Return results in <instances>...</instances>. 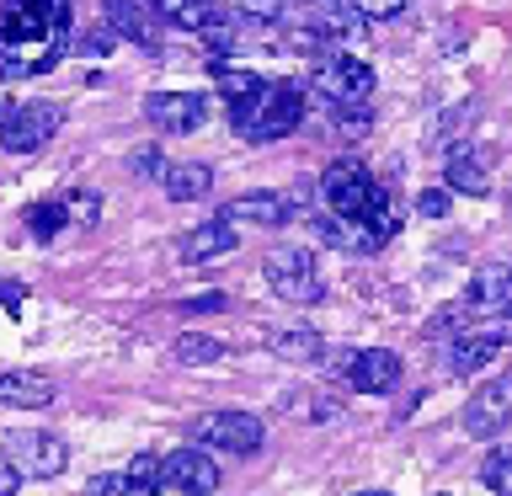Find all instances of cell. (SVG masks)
<instances>
[{
    "label": "cell",
    "instance_id": "cell-25",
    "mask_svg": "<svg viewBox=\"0 0 512 496\" xmlns=\"http://www.w3.org/2000/svg\"><path fill=\"white\" fill-rule=\"evenodd\" d=\"M91 496H160V486H155V480H134L128 470H118V475H96Z\"/></svg>",
    "mask_w": 512,
    "mask_h": 496
},
{
    "label": "cell",
    "instance_id": "cell-7",
    "mask_svg": "<svg viewBox=\"0 0 512 496\" xmlns=\"http://www.w3.org/2000/svg\"><path fill=\"white\" fill-rule=\"evenodd\" d=\"M315 91L331 107H363L374 96V70L352 54H326V59H315Z\"/></svg>",
    "mask_w": 512,
    "mask_h": 496
},
{
    "label": "cell",
    "instance_id": "cell-6",
    "mask_svg": "<svg viewBox=\"0 0 512 496\" xmlns=\"http://www.w3.org/2000/svg\"><path fill=\"white\" fill-rule=\"evenodd\" d=\"M262 438H267L262 416H251V411H208L192 422V443L219 448V454H256Z\"/></svg>",
    "mask_w": 512,
    "mask_h": 496
},
{
    "label": "cell",
    "instance_id": "cell-28",
    "mask_svg": "<svg viewBox=\"0 0 512 496\" xmlns=\"http://www.w3.org/2000/svg\"><path fill=\"white\" fill-rule=\"evenodd\" d=\"M64 224H70V214H64V203H38V208L27 214V230L38 235V240H54V235L64 230Z\"/></svg>",
    "mask_w": 512,
    "mask_h": 496
},
{
    "label": "cell",
    "instance_id": "cell-42",
    "mask_svg": "<svg viewBox=\"0 0 512 496\" xmlns=\"http://www.w3.org/2000/svg\"><path fill=\"white\" fill-rule=\"evenodd\" d=\"M352 496H390V491H352Z\"/></svg>",
    "mask_w": 512,
    "mask_h": 496
},
{
    "label": "cell",
    "instance_id": "cell-40",
    "mask_svg": "<svg viewBox=\"0 0 512 496\" xmlns=\"http://www.w3.org/2000/svg\"><path fill=\"white\" fill-rule=\"evenodd\" d=\"M496 336H502V342H512V304L502 310V320H496Z\"/></svg>",
    "mask_w": 512,
    "mask_h": 496
},
{
    "label": "cell",
    "instance_id": "cell-19",
    "mask_svg": "<svg viewBox=\"0 0 512 496\" xmlns=\"http://www.w3.org/2000/svg\"><path fill=\"white\" fill-rule=\"evenodd\" d=\"M496 352H502V336L496 331H464V336H454V347H448V374L470 379L480 368H491Z\"/></svg>",
    "mask_w": 512,
    "mask_h": 496
},
{
    "label": "cell",
    "instance_id": "cell-20",
    "mask_svg": "<svg viewBox=\"0 0 512 496\" xmlns=\"http://www.w3.org/2000/svg\"><path fill=\"white\" fill-rule=\"evenodd\" d=\"M208 187H214V166H203V160H171L166 166V192L176 203H198L208 198Z\"/></svg>",
    "mask_w": 512,
    "mask_h": 496
},
{
    "label": "cell",
    "instance_id": "cell-33",
    "mask_svg": "<svg viewBox=\"0 0 512 496\" xmlns=\"http://www.w3.org/2000/svg\"><path fill=\"white\" fill-rule=\"evenodd\" d=\"M240 16H251V22H278V16L288 11V0H235Z\"/></svg>",
    "mask_w": 512,
    "mask_h": 496
},
{
    "label": "cell",
    "instance_id": "cell-31",
    "mask_svg": "<svg viewBox=\"0 0 512 496\" xmlns=\"http://www.w3.org/2000/svg\"><path fill=\"white\" fill-rule=\"evenodd\" d=\"M96 192H75V198H64V214H70V224H80V230H91L96 224Z\"/></svg>",
    "mask_w": 512,
    "mask_h": 496
},
{
    "label": "cell",
    "instance_id": "cell-39",
    "mask_svg": "<svg viewBox=\"0 0 512 496\" xmlns=\"http://www.w3.org/2000/svg\"><path fill=\"white\" fill-rule=\"evenodd\" d=\"M16 486H22V475H16L11 464H0V496H16Z\"/></svg>",
    "mask_w": 512,
    "mask_h": 496
},
{
    "label": "cell",
    "instance_id": "cell-13",
    "mask_svg": "<svg viewBox=\"0 0 512 496\" xmlns=\"http://www.w3.org/2000/svg\"><path fill=\"white\" fill-rule=\"evenodd\" d=\"M294 214V203L283 192H240V198L224 203V219L230 224H256V230H278Z\"/></svg>",
    "mask_w": 512,
    "mask_h": 496
},
{
    "label": "cell",
    "instance_id": "cell-4",
    "mask_svg": "<svg viewBox=\"0 0 512 496\" xmlns=\"http://www.w3.org/2000/svg\"><path fill=\"white\" fill-rule=\"evenodd\" d=\"M0 459H6L22 480H54V475H64V464H70V448H64L59 432H11V438L0 443Z\"/></svg>",
    "mask_w": 512,
    "mask_h": 496
},
{
    "label": "cell",
    "instance_id": "cell-21",
    "mask_svg": "<svg viewBox=\"0 0 512 496\" xmlns=\"http://www.w3.org/2000/svg\"><path fill=\"white\" fill-rule=\"evenodd\" d=\"M155 16H166L171 27H182V32H203L208 22H214V0H144Z\"/></svg>",
    "mask_w": 512,
    "mask_h": 496
},
{
    "label": "cell",
    "instance_id": "cell-11",
    "mask_svg": "<svg viewBox=\"0 0 512 496\" xmlns=\"http://www.w3.org/2000/svg\"><path fill=\"white\" fill-rule=\"evenodd\" d=\"M347 384H352V390H363V395H390L395 384H400V358H395L390 347H363V352H352Z\"/></svg>",
    "mask_w": 512,
    "mask_h": 496
},
{
    "label": "cell",
    "instance_id": "cell-9",
    "mask_svg": "<svg viewBox=\"0 0 512 496\" xmlns=\"http://www.w3.org/2000/svg\"><path fill=\"white\" fill-rule=\"evenodd\" d=\"M59 123H64V112L54 102H16L0 144H6L11 155H32V150H43V144L59 134Z\"/></svg>",
    "mask_w": 512,
    "mask_h": 496
},
{
    "label": "cell",
    "instance_id": "cell-1",
    "mask_svg": "<svg viewBox=\"0 0 512 496\" xmlns=\"http://www.w3.org/2000/svg\"><path fill=\"white\" fill-rule=\"evenodd\" d=\"M235 118V134L240 139H251V144H272V139H288L294 128L304 123V91L299 86H288V80H278V86H267L251 96L246 107H235L230 112Z\"/></svg>",
    "mask_w": 512,
    "mask_h": 496
},
{
    "label": "cell",
    "instance_id": "cell-18",
    "mask_svg": "<svg viewBox=\"0 0 512 496\" xmlns=\"http://www.w3.org/2000/svg\"><path fill=\"white\" fill-rule=\"evenodd\" d=\"M448 192H470V198H486L491 192V155L486 150H448Z\"/></svg>",
    "mask_w": 512,
    "mask_h": 496
},
{
    "label": "cell",
    "instance_id": "cell-24",
    "mask_svg": "<svg viewBox=\"0 0 512 496\" xmlns=\"http://www.w3.org/2000/svg\"><path fill=\"white\" fill-rule=\"evenodd\" d=\"M368 128H374V112H368V102H363V107H336V112H331V139H342V144L368 139Z\"/></svg>",
    "mask_w": 512,
    "mask_h": 496
},
{
    "label": "cell",
    "instance_id": "cell-22",
    "mask_svg": "<svg viewBox=\"0 0 512 496\" xmlns=\"http://www.w3.org/2000/svg\"><path fill=\"white\" fill-rule=\"evenodd\" d=\"M272 352H278L283 363H315L320 352H326V342H320V331H310V326H294V331H278L267 342Z\"/></svg>",
    "mask_w": 512,
    "mask_h": 496
},
{
    "label": "cell",
    "instance_id": "cell-15",
    "mask_svg": "<svg viewBox=\"0 0 512 496\" xmlns=\"http://www.w3.org/2000/svg\"><path fill=\"white\" fill-rule=\"evenodd\" d=\"M464 304L470 315H486V310H507L512 304V262H486L464 288Z\"/></svg>",
    "mask_w": 512,
    "mask_h": 496
},
{
    "label": "cell",
    "instance_id": "cell-3",
    "mask_svg": "<svg viewBox=\"0 0 512 496\" xmlns=\"http://www.w3.org/2000/svg\"><path fill=\"white\" fill-rule=\"evenodd\" d=\"M262 272H267L272 294L288 299V304H315L320 294H326V278H320L315 251H304V246H278V251H267Z\"/></svg>",
    "mask_w": 512,
    "mask_h": 496
},
{
    "label": "cell",
    "instance_id": "cell-36",
    "mask_svg": "<svg viewBox=\"0 0 512 496\" xmlns=\"http://www.w3.org/2000/svg\"><path fill=\"white\" fill-rule=\"evenodd\" d=\"M128 475H134V480H160V459H155V454L128 459Z\"/></svg>",
    "mask_w": 512,
    "mask_h": 496
},
{
    "label": "cell",
    "instance_id": "cell-2",
    "mask_svg": "<svg viewBox=\"0 0 512 496\" xmlns=\"http://www.w3.org/2000/svg\"><path fill=\"white\" fill-rule=\"evenodd\" d=\"M320 192H326V208L342 219H374V208L390 198L358 160H336V166L320 176Z\"/></svg>",
    "mask_w": 512,
    "mask_h": 496
},
{
    "label": "cell",
    "instance_id": "cell-29",
    "mask_svg": "<svg viewBox=\"0 0 512 496\" xmlns=\"http://www.w3.org/2000/svg\"><path fill=\"white\" fill-rule=\"evenodd\" d=\"M470 118H475V102H459L454 112H443V128H432V144H438V150H443L448 139H459L464 128H470Z\"/></svg>",
    "mask_w": 512,
    "mask_h": 496
},
{
    "label": "cell",
    "instance_id": "cell-12",
    "mask_svg": "<svg viewBox=\"0 0 512 496\" xmlns=\"http://www.w3.org/2000/svg\"><path fill=\"white\" fill-rule=\"evenodd\" d=\"M315 230H320V240L326 246H336V251H347V256H374L384 240H379V230L368 219H342V214H315Z\"/></svg>",
    "mask_w": 512,
    "mask_h": 496
},
{
    "label": "cell",
    "instance_id": "cell-14",
    "mask_svg": "<svg viewBox=\"0 0 512 496\" xmlns=\"http://www.w3.org/2000/svg\"><path fill=\"white\" fill-rule=\"evenodd\" d=\"M235 251V224L230 219H203L198 230H187L182 235V262L187 267H208V262H219V256H230Z\"/></svg>",
    "mask_w": 512,
    "mask_h": 496
},
{
    "label": "cell",
    "instance_id": "cell-30",
    "mask_svg": "<svg viewBox=\"0 0 512 496\" xmlns=\"http://www.w3.org/2000/svg\"><path fill=\"white\" fill-rule=\"evenodd\" d=\"M75 54H91V59H102V54H112L118 48V32H112L107 22L102 27H91V32H80V43H70Z\"/></svg>",
    "mask_w": 512,
    "mask_h": 496
},
{
    "label": "cell",
    "instance_id": "cell-16",
    "mask_svg": "<svg viewBox=\"0 0 512 496\" xmlns=\"http://www.w3.org/2000/svg\"><path fill=\"white\" fill-rule=\"evenodd\" d=\"M54 379L48 374H32V368H6L0 374V406H22V411H43L54 406Z\"/></svg>",
    "mask_w": 512,
    "mask_h": 496
},
{
    "label": "cell",
    "instance_id": "cell-32",
    "mask_svg": "<svg viewBox=\"0 0 512 496\" xmlns=\"http://www.w3.org/2000/svg\"><path fill=\"white\" fill-rule=\"evenodd\" d=\"M128 166H134V176H166V155H160L155 144H139V150L128 155Z\"/></svg>",
    "mask_w": 512,
    "mask_h": 496
},
{
    "label": "cell",
    "instance_id": "cell-17",
    "mask_svg": "<svg viewBox=\"0 0 512 496\" xmlns=\"http://www.w3.org/2000/svg\"><path fill=\"white\" fill-rule=\"evenodd\" d=\"M102 22L139 48L155 43V11L144 6V0H102Z\"/></svg>",
    "mask_w": 512,
    "mask_h": 496
},
{
    "label": "cell",
    "instance_id": "cell-26",
    "mask_svg": "<svg viewBox=\"0 0 512 496\" xmlns=\"http://www.w3.org/2000/svg\"><path fill=\"white\" fill-rule=\"evenodd\" d=\"M262 86H267V80H262V75H251V70H224V75H219V96L230 102V112H235V107H246Z\"/></svg>",
    "mask_w": 512,
    "mask_h": 496
},
{
    "label": "cell",
    "instance_id": "cell-34",
    "mask_svg": "<svg viewBox=\"0 0 512 496\" xmlns=\"http://www.w3.org/2000/svg\"><path fill=\"white\" fill-rule=\"evenodd\" d=\"M416 214H422V219H443L448 214V187H427L422 198H416Z\"/></svg>",
    "mask_w": 512,
    "mask_h": 496
},
{
    "label": "cell",
    "instance_id": "cell-41",
    "mask_svg": "<svg viewBox=\"0 0 512 496\" xmlns=\"http://www.w3.org/2000/svg\"><path fill=\"white\" fill-rule=\"evenodd\" d=\"M11 112H16V102H11V96H0V134H6V123H11Z\"/></svg>",
    "mask_w": 512,
    "mask_h": 496
},
{
    "label": "cell",
    "instance_id": "cell-8",
    "mask_svg": "<svg viewBox=\"0 0 512 496\" xmlns=\"http://www.w3.org/2000/svg\"><path fill=\"white\" fill-rule=\"evenodd\" d=\"M459 422H464L470 438H496V432L512 422V368H507V374H496V379H486L470 400H464Z\"/></svg>",
    "mask_w": 512,
    "mask_h": 496
},
{
    "label": "cell",
    "instance_id": "cell-27",
    "mask_svg": "<svg viewBox=\"0 0 512 496\" xmlns=\"http://www.w3.org/2000/svg\"><path fill=\"white\" fill-rule=\"evenodd\" d=\"M480 480H486L496 496H512V443L507 448H491L486 464H480Z\"/></svg>",
    "mask_w": 512,
    "mask_h": 496
},
{
    "label": "cell",
    "instance_id": "cell-23",
    "mask_svg": "<svg viewBox=\"0 0 512 496\" xmlns=\"http://www.w3.org/2000/svg\"><path fill=\"white\" fill-rule=\"evenodd\" d=\"M176 363H187V368H203V363H219L224 358V342L219 336H203V331H187V336H176Z\"/></svg>",
    "mask_w": 512,
    "mask_h": 496
},
{
    "label": "cell",
    "instance_id": "cell-10",
    "mask_svg": "<svg viewBox=\"0 0 512 496\" xmlns=\"http://www.w3.org/2000/svg\"><path fill=\"white\" fill-rule=\"evenodd\" d=\"M144 118L155 128H166V134H192V128L208 123V96L198 91H155L150 102H144Z\"/></svg>",
    "mask_w": 512,
    "mask_h": 496
},
{
    "label": "cell",
    "instance_id": "cell-35",
    "mask_svg": "<svg viewBox=\"0 0 512 496\" xmlns=\"http://www.w3.org/2000/svg\"><path fill=\"white\" fill-rule=\"evenodd\" d=\"M352 6H358L368 22H384V16H400V11H406V0H352Z\"/></svg>",
    "mask_w": 512,
    "mask_h": 496
},
{
    "label": "cell",
    "instance_id": "cell-37",
    "mask_svg": "<svg viewBox=\"0 0 512 496\" xmlns=\"http://www.w3.org/2000/svg\"><path fill=\"white\" fill-rule=\"evenodd\" d=\"M182 310H187V315H214V310H224V294H203V299H187Z\"/></svg>",
    "mask_w": 512,
    "mask_h": 496
},
{
    "label": "cell",
    "instance_id": "cell-5",
    "mask_svg": "<svg viewBox=\"0 0 512 496\" xmlns=\"http://www.w3.org/2000/svg\"><path fill=\"white\" fill-rule=\"evenodd\" d=\"M155 486H160V496H208V491H219V464L203 443H187L160 459Z\"/></svg>",
    "mask_w": 512,
    "mask_h": 496
},
{
    "label": "cell",
    "instance_id": "cell-38",
    "mask_svg": "<svg viewBox=\"0 0 512 496\" xmlns=\"http://www.w3.org/2000/svg\"><path fill=\"white\" fill-rule=\"evenodd\" d=\"M22 299H27L22 283H0V304H6V310H22Z\"/></svg>",
    "mask_w": 512,
    "mask_h": 496
}]
</instances>
